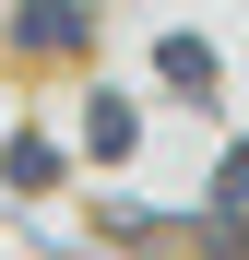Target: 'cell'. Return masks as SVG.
Instances as JSON below:
<instances>
[{
  "mask_svg": "<svg viewBox=\"0 0 249 260\" xmlns=\"http://www.w3.org/2000/svg\"><path fill=\"white\" fill-rule=\"evenodd\" d=\"M214 213H226V225H249V154L226 166V189H214Z\"/></svg>",
  "mask_w": 249,
  "mask_h": 260,
  "instance_id": "7a4b0ae2",
  "label": "cell"
},
{
  "mask_svg": "<svg viewBox=\"0 0 249 260\" xmlns=\"http://www.w3.org/2000/svg\"><path fill=\"white\" fill-rule=\"evenodd\" d=\"M24 36H36V48H71L83 24H71V0H36V12H24Z\"/></svg>",
  "mask_w": 249,
  "mask_h": 260,
  "instance_id": "6da1fadb",
  "label": "cell"
}]
</instances>
